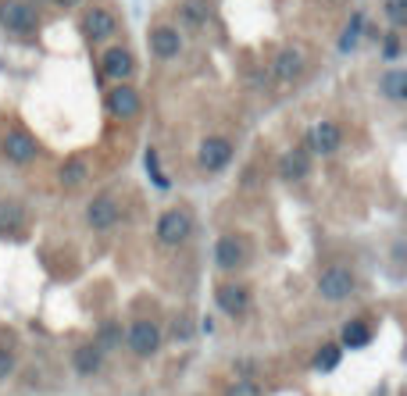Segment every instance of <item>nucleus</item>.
<instances>
[{"label": "nucleus", "mask_w": 407, "mask_h": 396, "mask_svg": "<svg viewBox=\"0 0 407 396\" xmlns=\"http://www.w3.org/2000/svg\"><path fill=\"white\" fill-rule=\"evenodd\" d=\"M0 25L11 32H32L36 29V8L29 0H4L0 4Z\"/></svg>", "instance_id": "7ed1b4c3"}, {"label": "nucleus", "mask_w": 407, "mask_h": 396, "mask_svg": "<svg viewBox=\"0 0 407 396\" xmlns=\"http://www.w3.org/2000/svg\"><path fill=\"white\" fill-rule=\"evenodd\" d=\"M332 4H339V0H332Z\"/></svg>", "instance_id": "7c9ffc66"}, {"label": "nucleus", "mask_w": 407, "mask_h": 396, "mask_svg": "<svg viewBox=\"0 0 407 396\" xmlns=\"http://www.w3.org/2000/svg\"><path fill=\"white\" fill-rule=\"evenodd\" d=\"M29 4H32V0H29ZM36 4H47V0H36Z\"/></svg>", "instance_id": "c756f323"}, {"label": "nucleus", "mask_w": 407, "mask_h": 396, "mask_svg": "<svg viewBox=\"0 0 407 396\" xmlns=\"http://www.w3.org/2000/svg\"><path fill=\"white\" fill-rule=\"evenodd\" d=\"M361 29H365V15H354V18H351V25H346V29H343V36H339V50H354V47H358Z\"/></svg>", "instance_id": "4be33fe9"}, {"label": "nucleus", "mask_w": 407, "mask_h": 396, "mask_svg": "<svg viewBox=\"0 0 407 396\" xmlns=\"http://www.w3.org/2000/svg\"><path fill=\"white\" fill-rule=\"evenodd\" d=\"M18 225H22V207L18 204H0V236L18 233Z\"/></svg>", "instance_id": "aec40b11"}, {"label": "nucleus", "mask_w": 407, "mask_h": 396, "mask_svg": "<svg viewBox=\"0 0 407 396\" xmlns=\"http://www.w3.org/2000/svg\"><path fill=\"white\" fill-rule=\"evenodd\" d=\"M129 347H133L140 357H150V354L161 347V332H157V325H154V321H136V325L129 328Z\"/></svg>", "instance_id": "423d86ee"}, {"label": "nucleus", "mask_w": 407, "mask_h": 396, "mask_svg": "<svg viewBox=\"0 0 407 396\" xmlns=\"http://www.w3.org/2000/svg\"><path fill=\"white\" fill-rule=\"evenodd\" d=\"M382 93L389 97V100H403L407 97V72H400V68H393V72H386V79H382Z\"/></svg>", "instance_id": "6ab92c4d"}, {"label": "nucleus", "mask_w": 407, "mask_h": 396, "mask_svg": "<svg viewBox=\"0 0 407 396\" xmlns=\"http://www.w3.org/2000/svg\"><path fill=\"white\" fill-rule=\"evenodd\" d=\"M190 233H193V218H190V211H168V214H161V221H157V240H161L164 247H179V243H186Z\"/></svg>", "instance_id": "f257e3e1"}, {"label": "nucleus", "mask_w": 407, "mask_h": 396, "mask_svg": "<svg viewBox=\"0 0 407 396\" xmlns=\"http://www.w3.org/2000/svg\"><path fill=\"white\" fill-rule=\"evenodd\" d=\"M36 154H40V147L29 132H8V140H4V157L8 161L29 164V161H36Z\"/></svg>", "instance_id": "6e6552de"}, {"label": "nucleus", "mask_w": 407, "mask_h": 396, "mask_svg": "<svg viewBox=\"0 0 407 396\" xmlns=\"http://www.w3.org/2000/svg\"><path fill=\"white\" fill-rule=\"evenodd\" d=\"M339 354H343L339 347H322L318 357H315V368H318V371H332V368L339 364Z\"/></svg>", "instance_id": "b1692460"}, {"label": "nucleus", "mask_w": 407, "mask_h": 396, "mask_svg": "<svg viewBox=\"0 0 407 396\" xmlns=\"http://www.w3.org/2000/svg\"><path fill=\"white\" fill-rule=\"evenodd\" d=\"M300 68H304V58H300L297 50H282L279 58H275V75L286 79V82H289V79H297Z\"/></svg>", "instance_id": "a211bd4d"}, {"label": "nucleus", "mask_w": 407, "mask_h": 396, "mask_svg": "<svg viewBox=\"0 0 407 396\" xmlns=\"http://www.w3.org/2000/svg\"><path fill=\"white\" fill-rule=\"evenodd\" d=\"M214 261H218V268H225V271L240 268V264L247 261V247H243V240H240V236H221L218 247H214Z\"/></svg>", "instance_id": "1a4fd4ad"}, {"label": "nucleus", "mask_w": 407, "mask_h": 396, "mask_svg": "<svg viewBox=\"0 0 407 396\" xmlns=\"http://www.w3.org/2000/svg\"><path fill=\"white\" fill-rule=\"evenodd\" d=\"M279 175L282 179H304L308 175V154L304 150H289V154H282V161H279Z\"/></svg>", "instance_id": "4468645a"}, {"label": "nucleus", "mask_w": 407, "mask_h": 396, "mask_svg": "<svg viewBox=\"0 0 407 396\" xmlns=\"http://www.w3.org/2000/svg\"><path fill=\"white\" fill-rule=\"evenodd\" d=\"M386 18L393 22V29H400L407 22V0H386Z\"/></svg>", "instance_id": "393cba45"}, {"label": "nucleus", "mask_w": 407, "mask_h": 396, "mask_svg": "<svg viewBox=\"0 0 407 396\" xmlns=\"http://www.w3.org/2000/svg\"><path fill=\"white\" fill-rule=\"evenodd\" d=\"M119 218H122V207L114 204V197H97V200L86 207V221L93 225V229H111Z\"/></svg>", "instance_id": "0eeeda50"}, {"label": "nucleus", "mask_w": 407, "mask_h": 396, "mask_svg": "<svg viewBox=\"0 0 407 396\" xmlns=\"http://www.w3.org/2000/svg\"><path fill=\"white\" fill-rule=\"evenodd\" d=\"M107 111L114 118H136L140 115V93L129 86H114L107 93Z\"/></svg>", "instance_id": "39448f33"}, {"label": "nucleus", "mask_w": 407, "mask_h": 396, "mask_svg": "<svg viewBox=\"0 0 407 396\" xmlns=\"http://www.w3.org/2000/svg\"><path fill=\"white\" fill-rule=\"evenodd\" d=\"M318 293L325 297V300H346L354 293V275H351V268H343V264H332V268H325L322 271V278H318Z\"/></svg>", "instance_id": "f03ea898"}, {"label": "nucleus", "mask_w": 407, "mask_h": 396, "mask_svg": "<svg viewBox=\"0 0 407 396\" xmlns=\"http://www.w3.org/2000/svg\"><path fill=\"white\" fill-rule=\"evenodd\" d=\"M218 307H221L225 314H243V311H247V290H240V286H221V290H218Z\"/></svg>", "instance_id": "2eb2a0df"}, {"label": "nucleus", "mask_w": 407, "mask_h": 396, "mask_svg": "<svg viewBox=\"0 0 407 396\" xmlns=\"http://www.w3.org/2000/svg\"><path fill=\"white\" fill-rule=\"evenodd\" d=\"M83 32H86L93 43H97V39H107V36L114 32V15L104 11V8L86 11V18H83Z\"/></svg>", "instance_id": "ddd939ff"}, {"label": "nucleus", "mask_w": 407, "mask_h": 396, "mask_svg": "<svg viewBox=\"0 0 407 396\" xmlns=\"http://www.w3.org/2000/svg\"><path fill=\"white\" fill-rule=\"evenodd\" d=\"M382 54H386V58H400V39H396V36H386Z\"/></svg>", "instance_id": "cd10ccee"}, {"label": "nucleus", "mask_w": 407, "mask_h": 396, "mask_svg": "<svg viewBox=\"0 0 407 396\" xmlns=\"http://www.w3.org/2000/svg\"><path fill=\"white\" fill-rule=\"evenodd\" d=\"M229 396H261V389H257L254 382H247V378H243V382H236V385L229 389Z\"/></svg>", "instance_id": "bb28decb"}, {"label": "nucleus", "mask_w": 407, "mask_h": 396, "mask_svg": "<svg viewBox=\"0 0 407 396\" xmlns=\"http://www.w3.org/2000/svg\"><path fill=\"white\" fill-rule=\"evenodd\" d=\"M368 339H372V332H368V325H365V321H351V325L343 328V343L351 347V350L368 347Z\"/></svg>", "instance_id": "412c9836"}, {"label": "nucleus", "mask_w": 407, "mask_h": 396, "mask_svg": "<svg viewBox=\"0 0 407 396\" xmlns=\"http://www.w3.org/2000/svg\"><path fill=\"white\" fill-rule=\"evenodd\" d=\"M133 68H136V61H133V54L126 50V47H114V50H107L104 54V75L107 79H129L133 75Z\"/></svg>", "instance_id": "9b49d317"}, {"label": "nucleus", "mask_w": 407, "mask_h": 396, "mask_svg": "<svg viewBox=\"0 0 407 396\" xmlns=\"http://www.w3.org/2000/svg\"><path fill=\"white\" fill-rule=\"evenodd\" d=\"M150 50L157 54V58H176V54L183 50V39H179V32L171 29V25H157L154 32H150Z\"/></svg>", "instance_id": "f8f14e48"}, {"label": "nucleus", "mask_w": 407, "mask_h": 396, "mask_svg": "<svg viewBox=\"0 0 407 396\" xmlns=\"http://www.w3.org/2000/svg\"><path fill=\"white\" fill-rule=\"evenodd\" d=\"M339 143H343V132H339V125H332V122H318V125H311V132H308V150H311V154H336Z\"/></svg>", "instance_id": "20e7f679"}, {"label": "nucleus", "mask_w": 407, "mask_h": 396, "mask_svg": "<svg viewBox=\"0 0 407 396\" xmlns=\"http://www.w3.org/2000/svg\"><path fill=\"white\" fill-rule=\"evenodd\" d=\"M86 179V164L83 161H65V168H61V182L65 186H79Z\"/></svg>", "instance_id": "5701e85b"}, {"label": "nucleus", "mask_w": 407, "mask_h": 396, "mask_svg": "<svg viewBox=\"0 0 407 396\" xmlns=\"http://www.w3.org/2000/svg\"><path fill=\"white\" fill-rule=\"evenodd\" d=\"M229 161H232V147H229V140L211 136V140L200 143V164L207 168V172H218V168H225Z\"/></svg>", "instance_id": "9d476101"}, {"label": "nucleus", "mask_w": 407, "mask_h": 396, "mask_svg": "<svg viewBox=\"0 0 407 396\" xmlns=\"http://www.w3.org/2000/svg\"><path fill=\"white\" fill-rule=\"evenodd\" d=\"M179 15H183L186 25L200 29V25H207V18H211V4H207V0H183Z\"/></svg>", "instance_id": "dca6fc26"}, {"label": "nucleus", "mask_w": 407, "mask_h": 396, "mask_svg": "<svg viewBox=\"0 0 407 396\" xmlns=\"http://www.w3.org/2000/svg\"><path fill=\"white\" fill-rule=\"evenodd\" d=\"M11 371H15V354L8 347H0V382H4Z\"/></svg>", "instance_id": "a878e982"}, {"label": "nucleus", "mask_w": 407, "mask_h": 396, "mask_svg": "<svg viewBox=\"0 0 407 396\" xmlns=\"http://www.w3.org/2000/svg\"><path fill=\"white\" fill-rule=\"evenodd\" d=\"M57 4H65V8H75V4H79V0H57Z\"/></svg>", "instance_id": "c85d7f7f"}, {"label": "nucleus", "mask_w": 407, "mask_h": 396, "mask_svg": "<svg viewBox=\"0 0 407 396\" xmlns=\"http://www.w3.org/2000/svg\"><path fill=\"white\" fill-rule=\"evenodd\" d=\"M100 361H104V347H100V343H93V347H79V350H75V371H79V375H93V371H100Z\"/></svg>", "instance_id": "f3484780"}]
</instances>
